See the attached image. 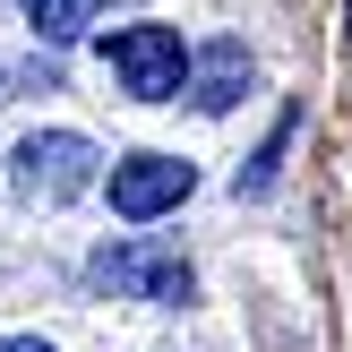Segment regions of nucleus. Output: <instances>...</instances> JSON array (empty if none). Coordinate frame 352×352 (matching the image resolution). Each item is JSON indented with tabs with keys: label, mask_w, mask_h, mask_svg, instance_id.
<instances>
[{
	"label": "nucleus",
	"mask_w": 352,
	"mask_h": 352,
	"mask_svg": "<svg viewBox=\"0 0 352 352\" xmlns=\"http://www.w3.org/2000/svg\"><path fill=\"white\" fill-rule=\"evenodd\" d=\"M95 172H103V155H95V138H78V129H34V138L9 146V181H17L26 206H69V198H86Z\"/></svg>",
	"instance_id": "1"
},
{
	"label": "nucleus",
	"mask_w": 352,
	"mask_h": 352,
	"mask_svg": "<svg viewBox=\"0 0 352 352\" xmlns=\"http://www.w3.org/2000/svg\"><path fill=\"white\" fill-rule=\"evenodd\" d=\"M103 78H112L129 103H172L189 86L181 26H112V34H103Z\"/></svg>",
	"instance_id": "2"
},
{
	"label": "nucleus",
	"mask_w": 352,
	"mask_h": 352,
	"mask_svg": "<svg viewBox=\"0 0 352 352\" xmlns=\"http://www.w3.org/2000/svg\"><path fill=\"white\" fill-rule=\"evenodd\" d=\"M86 275L103 292H120V301H146V309H189V292H198L189 258L164 250V241H112V250H95Z\"/></svg>",
	"instance_id": "3"
},
{
	"label": "nucleus",
	"mask_w": 352,
	"mask_h": 352,
	"mask_svg": "<svg viewBox=\"0 0 352 352\" xmlns=\"http://www.w3.org/2000/svg\"><path fill=\"white\" fill-rule=\"evenodd\" d=\"M189 189H198V164H181V155H120L112 181H103V198H112L120 223H155V215H172Z\"/></svg>",
	"instance_id": "4"
},
{
	"label": "nucleus",
	"mask_w": 352,
	"mask_h": 352,
	"mask_svg": "<svg viewBox=\"0 0 352 352\" xmlns=\"http://www.w3.org/2000/svg\"><path fill=\"white\" fill-rule=\"evenodd\" d=\"M241 95H250V43L215 34V43H198V52H189V103H198L206 120H223Z\"/></svg>",
	"instance_id": "5"
},
{
	"label": "nucleus",
	"mask_w": 352,
	"mask_h": 352,
	"mask_svg": "<svg viewBox=\"0 0 352 352\" xmlns=\"http://www.w3.org/2000/svg\"><path fill=\"white\" fill-rule=\"evenodd\" d=\"M17 9H26L34 43H78V34L103 17V0H17Z\"/></svg>",
	"instance_id": "6"
},
{
	"label": "nucleus",
	"mask_w": 352,
	"mask_h": 352,
	"mask_svg": "<svg viewBox=\"0 0 352 352\" xmlns=\"http://www.w3.org/2000/svg\"><path fill=\"white\" fill-rule=\"evenodd\" d=\"M292 129H301V120H275V138H267V155H258V164H241V198H258V189H267L275 181V164H284V146H292Z\"/></svg>",
	"instance_id": "7"
},
{
	"label": "nucleus",
	"mask_w": 352,
	"mask_h": 352,
	"mask_svg": "<svg viewBox=\"0 0 352 352\" xmlns=\"http://www.w3.org/2000/svg\"><path fill=\"white\" fill-rule=\"evenodd\" d=\"M0 352H52L43 336H0Z\"/></svg>",
	"instance_id": "8"
}]
</instances>
